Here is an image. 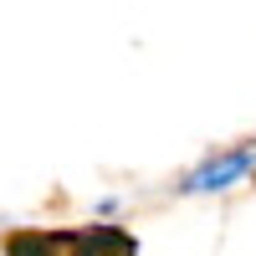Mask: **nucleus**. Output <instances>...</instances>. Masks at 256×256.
<instances>
[{
	"mask_svg": "<svg viewBox=\"0 0 256 256\" xmlns=\"http://www.w3.org/2000/svg\"><path fill=\"white\" fill-rule=\"evenodd\" d=\"M256 169V148L251 144H241V148H230V154H220V159H210V164H200L195 174H190L180 190L184 195H210V190H230L236 180H246Z\"/></svg>",
	"mask_w": 256,
	"mask_h": 256,
	"instance_id": "f257e3e1",
	"label": "nucleus"
},
{
	"mask_svg": "<svg viewBox=\"0 0 256 256\" xmlns=\"http://www.w3.org/2000/svg\"><path fill=\"white\" fill-rule=\"evenodd\" d=\"M62 251L67 256H138V241L118 226H82L62 236Z\"/></svg>",
	"mask_w": 256,
	"mask_h": 256,
	"instance_id": "f03ea898",
	"label": "nucleus"
},
{
	"mask_svg": "<svg viewBox=\"0 0 256 256\" xmlns=\"http://www.w3.org/2000/svg\"><path fill=\"white\" fill-rule=\"evenodd\" d=\"M6 256H67V251H62V236H46V230H20V236L6 241Z\"/></svg>",
	"mask_w": 256,
	"mask_h": 256,
	"instance_id": "7ed1b4c3",
	"label": "nucleus"
}]
</instances>
